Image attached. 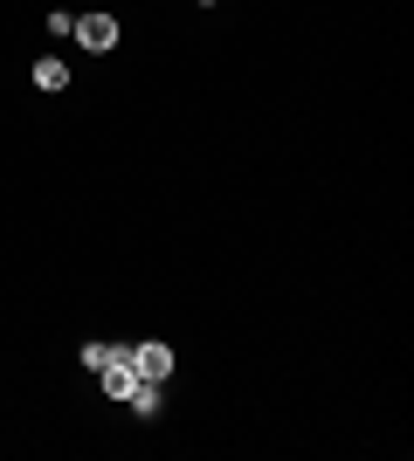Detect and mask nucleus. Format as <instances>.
<instances>
[{
  "label": "nucleus",
  "mask_w": 414,
  "mask_h": 461,
  "mask_svg": "<svg viewBox=\"0 0 414 461\" xmlns=\"http://www.w3.org/2000/svg\"><path fill=\"white\" fill-rule=\"evenodd\" d=\"M124 358H132L138 379H152V385L173 379V351H166V345H124Z\"/></svg>",
  "instance_id": "f257e3e1"
},
{
  "label": "nucleus",
  "mask_w": 414,
  "mask_h": 461,
  "mask_svg": "<svg viewBox=\"0 0 414 461\" xmlns=\"http://www.w3.org/2000/svg\"><path fill=\"white\" fill-rule=\"evenodd\" d=\"M69 35H77L83 49H118V21H111V14H83Z\"/></svg>",
  "instance_id": "f03ea898"
},
{
  "label": "nucleus",
  "mask_w": 414,
  "mask_h": 461,
  "mask_svg": "<svg viewBox=\"0 0 414 461\" xmlns=\"http://www.w3.org/2000/svg\"><path fill=\"white\" fill-rule=\"evenodd\" d=\"M35 83H41V90H69V62H62V56H41L35 62Z\"/></svg>",
  "instance_id": "7ed1b4c3"
},
{
  "label": "nucleus",
  "mask_w": 414,
  "mask_h": 461,
  "mask_svg": "<svg viewBox=\"0 0 414 461\" xmlns=\"http://www.w3.org/2000/svg\"><path fill=\"white\" fill-rule=\"evenodd\" d=\"M118 351H124V345H83V366H90V372H104L111 358H118Z\"/></svg>",
  "instance_id": "20e7f679"
},
{
  "label": "nucleus",
  "mask_w": 414,
  "mask_h": 461,
  "mask_svg": "<svg viewBox=\"0 0 414 461\" xmlns=\"http://www.w3.org/2000/svg\"><path fill=\"white\" fill-rule=\"evenodd\" d=\"M200 7H215V0H200Z\"/></svg>",
  "instance_id": "39448f33"
}]
</instances>
